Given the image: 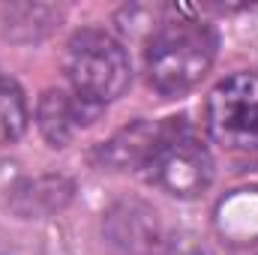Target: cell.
Returning <instances> with one entry per match:
<instances>
[{"label":"cell","instance_id":"cell-1","mask_svg":"<svg viewBox=\"0 0 258 255\" xmlns=\"http://www.w3.org/2000/svg\"><path fill=\"white\" fill-rule=\"evenodd\" d=\"M189 12L192 9H183V15L177 12L174 18L159 21L144 45L147 84L165 99L189 93L216 60L219 36L213 24L192 18Z\"/></svg>","mask_w":258,"mask_h":255},{"label":"cell","instance_id":"cell-2","mask_svg":"<svg viewBox=\"0 0 258 255\" xmlns=\"http://www.w3.org/2000/svg\"><path fill=\"white\" fill-rule=\"evenodd\" d=\"M63 72L72 93L90 105H108L126 93L132 63L120 39L99 27H81L63 48Z\"/></svg>","mask_w":258,"mask_h":255},{"label":"cell","instance_id":"cell-3","mask_svg":"<svg viewBox=\"0 0 258 255\" xmlns=\"http://www.w3.org/2000/svg\"><path fill=\"white\" fill-rule=\"evenodd\" d=\"M204 123L225 150H258V72H234L213 84L204 105Z\"/></svg>","mask_w":258,"mask_h":255},{"label":"cell","instance_id":"cell-4","mask_svg":"<svg viewBox=\"0 0 258 255\" xmlns=\"http://www.w3.org/2000/svg\"><path fill=\"white\" fill-rule=\"evenodd\" d=\"M213 156L180 117L144 168L150 186L174 198H198L213 183Z\"/></svg>","mask_w":258,"mask_h":255},{"label":"cell","instance_id":"cell-5","mask_svg":"<svg viewBox=\"0 0 258 255\" xmlns=\"http://www.w3.org/2000/svg\"><path fill=\"white\" fill-rule=\"evenodd\" d=\"M177 117L168 120H135L129 126L117 129L108 141L96 147V162L111 171H144L159 144L168 138Z\"/></svg>","mask_w":258,"mask_h":255},{"label":"cell","instance_id":"cell-6","mask_svg":"<svg viewBox=\"0 0 258 255\" xmlns=\"http://www.w3.org/2000/svg\"><path fill=\"white\" fill-rule=\"evenodd\" d=\"M99 105H90L69 90L51 87L36 102V126L48 141V147H66L78 129L90 126L99 117Z\"/></svg>","mask_w":258,"mask_h":255},{"label":"cell","instance_id":"cell-7","mask_svg":"<svg viewBox=\"0 0 258 255\" xmlns=\"http://www.w3.org/2000/svg\"><path fill=\"white\" fill-rule=\"evenodd\" d=\"M3 33L9 39L18 42H30V39H42L63 15L60 6H48V3H12L3 9Z\"/></svg>","mask_w":258,"mask_h":255},{"label":"cell","instance_id":"cell-8","mask_svg":"<svg viewBox=\"0 0 258 255\" xmlns=\"http://www.w3.org/2000/svg\"><path fill=\"white\" fill-rule=\"evenodd\" d=\"M30 123V108L21 87L0 72V144H15Z\"/></svg>","mask_w":258,"mask_h":255}]
</instances>
